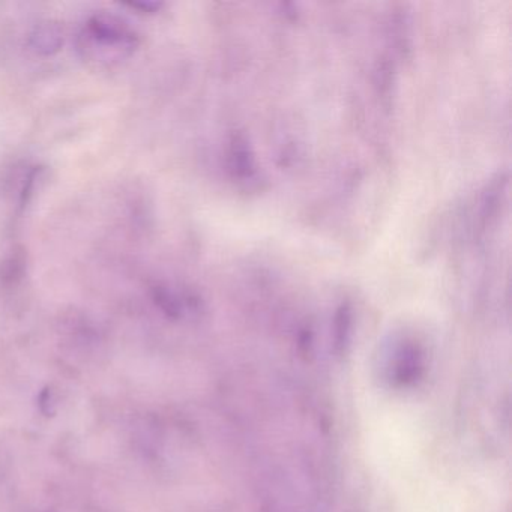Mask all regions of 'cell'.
Listing matches in <instances>:
<instances>
[{
    "mask_svg": "<svg viewBox=\"0 0 512 512\" xmlns=\"http://www.w3.org/2000/svg\"><path fill=\"white\" fill-rule=\"evenodd\" d=\"M377 371L388 388H412L424 377V347L412 337L394 338L380 352Z\"/></svg>",
    "mask_w": 512,
    "mask_h": 512,
    "instance_id": "cell-1",
    "label": "cell"
},
{
    "mask_svg": "<svg viewBox=\"0 0 512 512\" xmlns=\"http://www.w3.org/2000/svg\"><path fill=\"white\" fill-rule=\"evenodd\" d=\"M88 35L97 46L100 44L101 49L122 53L134 47V35L116 17H94L89 22Z\"/></svg>",
    "mask_w": 512,
    "mask_h": 512,
    "instance_id": "cell-2",
    "label": "cell"
},
{
    "mask_svg": "<svg viewBox=\"0 0 512 512\" xmlns=\"http://www.w3.org/2000/svg\"><path fill=\"white\" fill-rule=\"evenodd\" d=\"M32 47L35 52L41 55H52L58 52L59 47L62 46L61 29L58 26L44 23L35 29L34 34L31 35Z\"/></svg>",
    "mask_w": 512,
    "mask_h": 512,
    "instance_id": "cell-3",
    "label": "cell"
},
{
    "mask_svg": "<svg viewBox=\"0 0 512 512\" xmlns=\"http://www.w3.org/2000/svg\"><path fill=\"white\" fill-rule=\"evenodd\" d=\"M230 158H232L233 167H235L238 175H250L251 170H253V157L248 154V149L244 142L236 140V142L233 143L232 157Z\"/></svg>",
    "mask_w": 512,
    "mask_h": 512,
    "instance_id": "cell-4",
    "label": "cell"
}]
</instances>
